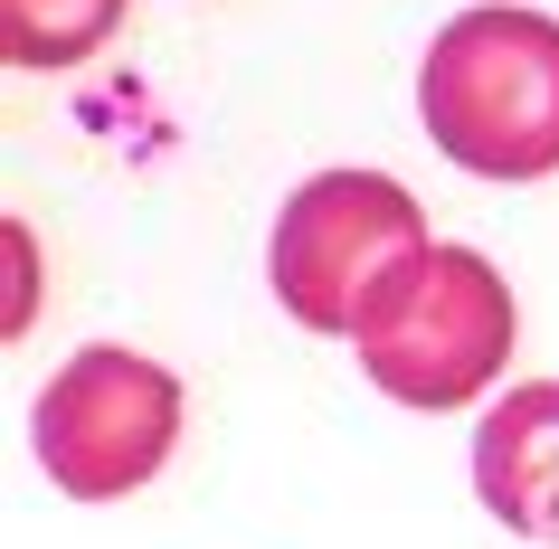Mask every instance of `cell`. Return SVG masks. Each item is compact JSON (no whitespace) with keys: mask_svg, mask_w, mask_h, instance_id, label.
<instances>
[{"mask_svg":"<svg viewBox=\"0 0 559 549\" xmlns=\"http://www.w3.org/2000/svg\"><path fill=\"white\" fill-rule=\"evenodd\" d=\"M427 143L474 180H550L559 171V20L484 0L445 20L417 67Z\"/></svg>","mask_w":559,"mask_h":549,"instance_id":"obj_1","label":"cell"},{"mask_svg":"<svg viewBox=\"0 0 559 549\" xmlns=\"http://www.w3.org/2000/svg\"><path fill=\"white\" fill-rule=\"evenodd\" d=\"M427 208L399 190L389 171H313L295 200L275 208V237H265V285L275 303L323 332V342H352L370 303H380L417 256H427Z\"/></svg>","mask_w":559,"mask_h":549,"instance_id":"obj_2","label":"cell"},{"mask_svg":"<svg viewBox=\"0 0 559 549\" xmlns=\"http://www.w3.org/2000/svg\"><path fill=\"white\" fill-rule=\"evenodd\" d=\"M370 389L399 407H445L484 398L512 360V285L502 265H484L474 247H427L399 285L370 303V322L352 332Z\"/></svg>","mask_w":559,"mask_h":549,"instance_id":"obj_3","label":"cell"},{"mask_svg":"<svg viewBox=\"0 0 559 549\" xmlns=\"http://www.w3.org/2000/svg\"><path fill=\"white\" fill-rule=\"evenodd\" d=\"M29 445H38V474L67 502H123L180 445V379L123 342H95L38 389Z\"/></svg>","mask_w":559,"mask_h":549,"instance_id":"obj_4","label":"cell"},{"mask_svg":"<svg viewBox=\"0 0 559 549\" xmlns=\"http://www.w3.org/2000/svg\"><path fill=\"white\" fill-rule=\"evenodd\" d=\"M474 492L502 530L559 540V379H522L493 398L474 427Z\"/></svg>","mask_w":559,"mask_h":549,"instance_id":"obj_5","label":"cell"},{"mask_svg":"<svg viewBox=\"0 0 559 549\" xmlns=\"http://www.w3.org/2000/svg\"><path fill=\"white\" fill-rule=\"evenodd\" d=\"M123 0H0V58L10 67H76L115 38Z\"/></svg>","mask_w":559,"mask_h":549,"instance_id":"obj_6","label":"cell"}]
</instances>
